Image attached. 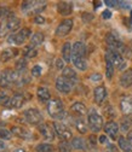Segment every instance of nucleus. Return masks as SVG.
I'll list each match as a JSON object with an SVG mask.
<instances>
[{"mask_svg": "<svg viewBox=\"0 0 132 152\" xmlns=\"http://www.w3.org/2000/svg\"><path fill=\"white\" fill-rule=\"evenodd\" d=\"M72 146L77 150H86V141L81 138H73Z\"/></svg>", "mask_w": 132, "mask_h": 152, "instance_id": "cd10ccee", "label": "nucleus"}, {"mask_svg": "<svg viewBox=\"0 0 132 152\" xmlns=\"http://www.w3.org/2000/svg\"><path fill=\"white\" fill-rule=\"evenodd\" d=\"M17 80H18V72L11 69H6L1 72V76H0V85H1V87H10L12 83L17 82Z\"/></svg>", "mask_w": 132, "mask_h": 152, "instance_id": "0eeeda50", "label": "nucleus"}, {"mask_svg": "<svg viewBox=\"0 0 132 152\" xmlns=\"http://www.w3.org/2000/svg\"><path fill=\"white\" fill-rule=\"evenodd\" d=\"M45 9L44 1H24L22 3V11L26 15H39Z\"/></svg>", "mask_w": 132, "mask_h": 152, "instance_id": "423d86ee", "label": "nucleus"}, {"mask_svg": "<svg viewBox=\"0 0 132 152\" xmlns=\"http://www.w3.org/2000/svg\"><path fill=\"white\" fill-rule=\"evenodd\" d=\"M105 5H108V6H110V7H114V6L119 5V1H113V0H107V1H105Z\"/></svg>", "mask_w": 132, "mask_h": 152, "instance_id": "79ce46f5", "label": "nucleus"}, {"mask_svg": "<svg viewBox=\"0 0 132 152\" xmlns=\"http://www.w3.org/2000/svg\"><path fill=\"white\" fill-rule=\"evenodd\" d=\"M100 142H101V144H105V142H107V138H105L104 135H101V137H100Z\"/></svg>", "mask_w": 132, "mask_h": 152, "instance_id": "49530a36", "label": "nucleus"}, {"mask_svg": "<svg viewBox=\"0 0 132 152\" xmlns=\"http://www.w3.org/2000/svg\"><path fill=\"white\" fill-rule=\"evenodd\" d=\"M23 54L27 57V58H34V57H36V54H38V51H36V48L33 47L32 45H28V46L24 48Z\"/></svg>", "mask_w": 132, "mask_h": 152, "instance_id": "c756f323", "label": "nucleus"}, {"mask_svg": "<svg viewBox=\"0 0 132 152\" xmlns=\"http://www.w3.org/2000/svg\"><path fill=\"white\" fill-rule=\"evenodd\" d=\"M72 50H73V47H72V45L69 42H66L63 45V47H62V57H63V59L66 62H70L72 61Z\"/></svg>", "mask_w": 132, "mask_h": 152, "instance_id": "b1692460", "label": "nucleus"}, {"mask_svg": "<svg viewBox=\"0 0 132 152\" xmlns=\"http://www.w3.org/2000/svg\"><path fill=\"white\" fill-rule=\"evenodd\" d=\"M63 75V77H66L67 80H69L72 83H74L75 81L78 80V76H77V72H75L72 68H69V66H67V68H64L63 69V72H62Z\"/></svg>", "mask_w": 132, "mask_h": 152, "instance_id": "4be33fe9", "label": "nucleus"}, {"mask_svg": "<svg viewBox=\"0 0 132 152\" xmlns=\"http://www.w3.org/2000/svg\"><path fill=\"white\" fill-rule=\"evenodd\" d=\"M56 64H57L56 66H57L58 69H62V68H63V62H62L61 59H57V62H56Z\"/></svg>", "mask_w": 132, "mask_h": 152, "instance_id": "a18cd8bd", "label": "nucleus"}, {"mask_svg": "<svg viewBox=\"0 0 132 152\" xmlns=\"http://www.w3.org/2000/svg\"><path fill=\"white\" fill-rule=\"evenodd\" d=\"M121 129L124 130V132H130V130H132V117H127V118H125L124 121H122V123H121Z\"/></svg>", "mask_w": 132, "mask_h": 152, "instance_id": "2f4dec72", "label": "nucleus"}, {"mask_svg": "<svg viewBox=\"0 0 132 152\" xmlns=\"http://www.w3.org/2000/svg\"><path fill=\"white\" fill-rule=\"evenodd\" d=\"M105 41H107V45H108L109 50L115 51V52H119L121 56H122V53L126 52L125 45L119 40V37H118L117 35H114L113 33H108V34H107Z\"/></svg>", "mask_w": 132, "mask_h": 152, "instance_id": "20e7f679", "label": "nucleus"}, {"mask_svg": "<svg viewBox=\"0 0 132 152\" xmlns=\"http://www.w3.org/2000/svg\"><path fill=\"white\" fill-rule=\"evenodd\" d=\"M120 109L124 115H132V96H124L120 100Z\"/></svg>", "mask_w": 132, "mask_h": 152, "instance_id": "4468645a", "label": "nucleus"}, {"mask_svg": "<svg viewBox=\"0 0 132 152\" xmlns=\"http://www.w3.org/2000/svg\"><path fill=\"white\" fill-rule=\"evenodd\" d=\"M118 142H119L120 148H121L124 152H132V146H131V144L127 141V139H125L124 137H120L119 140H118Z\"/></svg>", "mask_w": 132, "mask_h": 152, "instance_id": "c85d7f7f", "label": "nucleus"}, {"mask_svg": "<svg viewBox=\"0 0 132 152\" xmlns=\"http://www.w3.org/2000/svg\"><path fill=\"white\" fill-rule=\"evenodd\" d=\"M39 132L40 134L44 137L45 140H53L55 138V130L52 129V127L50 124H46V123H41L39 126Z\"/></svg>", "mask_w": 132, "mask_h": 152, "instance_id": "2eb2a0df", "label": "nucleus"}, {"mask_svg": "<svg viewBox=\"0 0 132 152\" xmlns=\"http://www.w3.org/2000/svg\"><path fill=\"white\" fill-rule=\"evenodd\" d=\"M32 75L35 76V77H38V76L41 75V68L39 65H35L33 69H32Z\"/></svg>", "mask_w": 132, "mask_h": 152, "instance_id": "58836bf2", "label": "nucleus"}, {"mask_svg": "<svg viewBox=\"0 0 132 152\" xmlns=\"http://www.w3.org/2000/svg\"><path fill=\"white\" fill-rule=\"evenodd\" d=\"M44 42V35L41 33H36L32 36V39H30V45L33 47H38V46H40L41 44Z\"/></svg>", "mask_w": 132, "mask_h": 152, "instance_id": "393cba45", "label": "nucleus"}, {"mask_svg": "<svg viewBox=\"0 0 132 152\" xmlns=\"http://www.w3.org/2000/svg\"><path fill=\"white\" fill-rule=\"evenodd\" d=\"M131 23H132V11H131Z\"/></svg>", "mask_w": 132, "mask_h": 152, "instance_id": "603ef678", "label": "nucleus"}, {"mask_svg": "<svg viewBox=\"0 0 132 152\" xmlns=\"http://www.w3.org/2000/svg\"><path fill=\"white\" fill-rule=\"evenodd\" d=\"M35 23H38V24H43L44 22H45V18L43 17V16H35Z\"/></svg>", "mask_w": 132, "mask_h": 152, "instance_id": "ea45409f", "label": "nucleus"}, {"mask_svg": "<svg viewBox=\"0 0 132 152\" xmlns=\"http://www.w3.org/2000/svg\"><path fill=\"white\" fill-rule=\"evenodd\" d=\"M36 151L39 152H53V146L50 144H41L36 146Z\"/></svg>", "mask_w": 132, "mask_h": 152, "instance_id": "473e14b6", "label": "nucleus"}, {"mask_svg": "<svg viewBox=\"0 0 132 152\" xmlns=\"http://www.w3.org/2000/svg\"><path fill=\"white\" fill-rule=\"evenodd\" d=\"M93 96H95V102L97 104H101L105 97H107V89L103 86H98L97 88H95V92H93Z\"/></svg>", "mask_w": 132, "mask_h": 152, "instance_id": "a211bd4d", "label": "nucleus"}, {"mask_svg": "<svg viewBox=\"0 0 132 152\" xmlns=\"http://www.w3.org/2000/svg\"><path fill=\"white\" fill-rule=\"evenodd\" d=\"M70 110L74 112V113H77V115H79V116H84L85 113L87 112V110H86V106L83 104V103H74L73 105H72V107H70Z\"/></svg>", "mask_w": 132, "mask_h": 152, "instance_id": "5701e85b", "label": "nucleus"}, {"mask_svg": "<svg viewBox=\"0 0 132 152\" xmlns=\"http://www.w3.org/2000/svg\"><path fill=\"white\" fill-rule=\"evenodd\" d=\"M16 152H26V151H24V150H23V148H18V150H17V151H16Z\"/></svg>", "mask_w": 132, "mask_h": 152, "instance_id": "3c124183", "label": "nucleus"}, {"mask_svg": "<svg viewBox=\"0 0 132 152\" xmlns=\"http://www.w3.org/2000/svg\"><path fill=\"white\" fill-rule=\"evenodd\" d=\"M102 17L104 18V20H109V18L111 17V12L109 10H105V11L102 12Z\"/></svg>", "mask_w": 132, "mask_h": 152, "instance_id": "a19ab883", "label": "nucleus"}, {"mask_svg": "<svg viewBox=\"0 0 132 152\" xmlns=\"http://www.w3.org/2000/svg\"><path fill=\"white\" fill-rule=\"evenodd\" d=\"M105 59H108L113 65L117 66L118 69H124L125 68V61L122 58V56L119 52L108 50L105 54Z\"/></svg>", "mask_w": 132, "mask_h": 152, "instance_id": "6e6552de", "label": "nucleus"}, {"mask_svg": "<svg viewBox=\"0 0 132 152\" xmlns=\"http://www.w3.org/2000/svg\"><path fill=\"white\" fill-rule=\"evenodd\" d=\"M38 97L41 102H49L50 100V91L46 87H40L38 88Z\"/></svg>", "mask_w": 132, "mask_h": 152, "instance_id": "a878e982", "label": "nucleus"}, {"mask_svg": "<svg viewBox=\"0 0 132 152\" xmlns=\"http://www.w3.org/2000/svg\"><path fill=\"white\" fill-rule=\"evenodd\" d=\"M75 127H77V129L79 130V133H81V134H85V133L87 132V124L83 120L75 121Z\"/></svg>", "mask_w": 132, "mask_h": 152, "instance_id": "7c9ffc66", "label": "nucleus"}, {"mask_svg": "<svg viewBox=\"0 0 132 152\" xmlns=\"http://www.w3.org/2000/svg\"><path fill=\"white\" fill-rule=\"evenodd\" d=\"M11 133L15 134L16 137H18V138H22V139H30V137H32L30 132H28L23 127H13L11 129Z\"/></svg>", "mask_w": 132, "mask_h": 152, "instance_id": "6ab92c4d", "label": "nucleus"}, {"mask_svg": "<svg viewBox=\"0 0 132 152\" xmlns=\"http://www.w3.org/2000/svg\"><path fill=\"white\" fill-rule=\"evenodd\" d=\"M4 150H5V145H4V142L1 141V139H0V152H5Z\"/></svg>", "mask_w": 132, "mask_h": 152, "instance_id": "de8ad7c7", "label": "nucleus"}, {"mask_svg": "<svg viewBox=\"0 0 132 152\" xmlns=\"http://www.w3.org/2000/svg\"><path fill=\"white\" fill-rule=\"evenodd\" d=\"M86 47L83 42L78 41L73 45L72 50V62L79 70H86L87 69V62H86Z\"/></svg>", "mask_w": 132, "mask_h": 152, "instance_id": "f257e3e1", "label": "nucleus"}, {"mask_svg": "<svg viewBox=\"0 0 132 152\" xmlns=\"http://www.w3.org/2000/svg\"><path fill=\"white\" fill-rule=\"evenodd\" d=\"M5 13H6V11H3V10H0V18H1L3 16H5Z\"/></svg>", "mask_w": 132, "mask_h": 152, "instance_id": "8fccbe9b", "label": "nucleus"}, {"mask_svg": "<svg viewBox=\"0 0 132 152\" xmlns=\"http://www.w3.org/2000/svg\"><path fill=\"white\" fill-rule=\"evenodd\" d=\"M23 104H24V97L20 93L15 94L10 100V106L13 109H20V107H22Z\"/></svg>", "mask_w": 132, "mask_h": 152, "instance_id": "412c9836", "label": "nucleus"}, {"mask_svg": "<svg viewBox=\"0 0 132 152\" xmlns=\"http://www.w3.org/2000/svg\"><path fill=\"white\" fill-rule=\"evenodd\" d=\"M24 118L29 124L36 126V124H41L43 122V116L41 113L38 111L36 109H29L24 112Z\"/></svg>", "mask_w": 132, "mask_h": 152, "instance_id": "1a4fd4ad", "label": "nucleus"}, {"mask_svg": "<svg viewBox=\"0 0 132 152\" xmlns=\"http://www.w3.org/2000/svg\"><path fill=\"white\" fill-rule=\"evenodd\" d=\"M132 85V69H127L120 77V86L124 88H128Z\"/></svg>", "mask_w": 132, "mask_h": 152, "instance_id": "f3484780", "label": "nucleus"}, {"mask_svg": "<svg viewBox=\"0 0 132 152\" xmlns=\"http://www.w3.org/2000/svg\"><path fill=\"white\" fill-rule=\"evenodd\" d=\"M127 141L131 144V146H132V130H130L128 133H127Z\"/></svg>", "mask_w": 132, "mask_h": 152, "instance_id": "c03bdc74", "label": "nucleus"}, {"mask_svg": "<svg viewBox=\"0 0 132 152\" xmlns=\"http://www.w3.org/2000/svg\"><path fill=\"white\" fill-rule=\"evenodd\" d=\"M47 112L52 118L61 120L64 116V107L60 99H52L47 105Z\"/></svg>", "mask_w": 132, "mask_h": 152, "instance_id": "7ed1b4c3", "label": "nucleus"}, {"mask_svg": "<svg viewBox=\"0 0 132 152\" xmlns=\"http://www.w3.org/2000/svg\"><path fill=\"white\" fill-rule=\"evenodd\" d=\"M119 5H122L121 7H124V9H127V7H128V4L125 3V1H119Z\"/></svg>", "mask_w": 132, "mask_h": 152, "instance_id": "09e8293b", "label": "nucleus"}, {"mask_svg": "<svg viewBox=\"0 0 132 152\" xmlns=\"http://www.w3.org/2000/svg\"><path fill=\"white\" fill-rule=\"evenodd\" d=\"M26 64H27V62H26L24 58L18 59L17 63H16V69H17V71H18V72L24 71V70H26Z\"/></svg>", "mask_w": 132, "mask_h": 152, "instance_id": "c9c22d12", "label": "nucleus"}, {"mask_svg": "<svg viewBox=\"0 0 132 152\" xmlns=\"http://www.w3.org/2000/svg\"><path fill=\"white\" fill-rule=\"evenodd\" d=\"M104 132L107 133V134L111 138V139H117L118 138V133H119V126L115 123V122H113V121H110V122H108L107 124H105V127H104Z\"/></svg>", "mask_w": 132, "mask_h": 152, "instance_id": "dca6fc26", "label": "nucleus"}, {"mask_svg": "<svg viewBox=\"0 0 132 152\" xmlns=\"http://www.w3.org/2000/svg\"><path fill=\"white\" fill-rule=\"evenodd\" d=\"M57 10L62 16H68L73 11V5L67 1H61L57 4Z\"/></svg>", "mask_w": 132, "mask_h": 152, "instance_id": "aec40b11", "label": "nucleus"}, {"mask_svg": "<svg viewBox=\"0 0 132 152\" xmlns=\"http://www.w3.org/2000/svg\"><path fill=\"white\" fill-rule=\"evenodd\" d=\"M87 122H88V127L93 132H100L103 128V118L96 112L90 113L87 117Z\"/></svg>", "mask_w": 132, "mask_h": 152, "instance_id": "9d476101", "label": "nucleus"}, {"mask_svg": "<svg viewBox=\"0 0 132 152\" xmlns=\"http://www.w3.org/2000/svg\"><path fill=\"white\" fill-rule=\"evenodd\" d=\"M12 133L7 129H0V139H4V140H9L11 139Z\"/></svg>", "mask_w": 132, "mask_h": 152, "instance_id": "4c0bfd02", "label": "nucleus"}, {"mask_svg": "<svg viewBox=\"0 0 132 152\" xmlns=\"http://www.w3.org/2000/svg\"><path fill=\"white\" fill-rule=\"evenodd\" d=\"M72 147L73 146L68 141H66V140H62L60 142V151L61 152H70L72 151Z\"/></svg>", "mask_w": 132, "mask_h": 152, "instance_id": "f704fd0d", "label": "nucleus"}, {"mask_svg": "<svg viewBox=\"0 0 132 152\" xmlns=\"http://www.w3.org/2000/svg\"><path fill=\"white\" fill-rule=\"evenodd\" d=\"M73 85L74 83H72L69 80L63 77V76H60V77H57V80H56V88H57V91H60L61 93H64V94L70 92Z\"/></svg>", "mask_w": 132, "mask_h": 152, "instance_id": "ddd939ff", "label": "nucleus"}, {"mask_svg": "<svg viewBox=\"0 0 132 152\" xmlns=\"http://www.w3.org/2000/svg\"><path fill=\"white\" fill-rule=\"evenodd\" d=\"M21 27V20L15 16H7L0 23V37L6 36L9 33L16 31Z\"/></svg>", "mask_w": 132, "mask_h": 152, "instance_id": "f03ea898", "label": "nucleus"}, {"mask_svg": "<svg viewBox=\"0 0 132 152\" xmlns=\"http://www.w3.org/2000/svg\"><path fill=\"white\" fill-rule=\"evenodd\" d=\"M107 66H105V72H107V77L111 79L113 77V74H114V65H113L108 59H105Z\"/></svg>", "mask_w": 132, "mask_h": 152, "instance_id": "72a5a7b5", "label": "nucleus"}, {"mask_svg": "<svg viewBox=\"0 0 132 152\" xmlns=\"http://www.w3.org/2000/svg\"><path fill=\"white\" fill-rule=\"evenodd\" d=\"M102 79V75L101 74H93L92 76H91V80L92 81H100Z\"/></svg>", "mask_w": 132, "mask_h": 152, "instance_id": "37998d69", "label": "nucleus"}, {"mask_svg": "<svg viewBox=\"0 0 132 152\" xmlns=\"http://www.w3.org/2000/svg\"><path fill=\"white\" fill-rule=\"evenodd\" d=\"M72 28H73V20H70V18H68V20H63L60 23V26L57 27V29H56V35H57L58 37H63V36L69 34Z\"/></svg>", "mask_w": 132, "mask_h": 152, "instance_id": "f8f14e48", "label": "nucleus"}, {"mask_svg": "<svg viewBox=\"0 0 132 152\" xmlns=\"http://www.w3.org/2000/svg\"><path fill=\"white\" fill-rule=\"evenodd\" d=\"M53 128H55V132L57 133V135H58V138L61 140H66L67 141V140L72 139V132L66 124H63L61 122H55L53 123Z\"/></svg>", "mask_w": 132, "mask_h": 152, "instance_id": "9b49d317", "label": "nucleus"}, {"mask_svg": "<svg viewBox=\"0 0 132 152\" xmlns=\"http://www.w3.org/2000/svg\"><path fill=\"white\" fill-rule=\"evenodd\" d=\"M10 97L7 96L6 93L4 92H0V103H1V105L6 106V105H10Z\"/></svg>", "mask_w": 132, "mask_h": 152, "instance_id": "e433bc0d", "label": "nucleus"}, {"mask_svg": "<svg viewBox=\"0 0 132 152\" xmlns=\"http://www.w3.org/2000/svg\"><path fill=\"white\" fill-rule=\"evenodd\" d=\"M15 53H16V50H13V48L4 50L1 52V54H0V59H1V62H7V61H10L12 57L15 56Z\"/></svg>", "mask_w": 132, "mask_h": 152, "instance_id": "bb28decb", "label": "nucleus"}, {"mask_svg": "<svg viewBox=\"0 0 132 152\" xmlns=\"http://www.w3.org/2000/svg\"><path fill=\"white\" fill-rule=\"evenodd\" d=\"M30 34H32L30 29L23 28V29H21V31L10 35L7 37V42L11 45H22L30 37Z\"/></svg>", "mask_w": 132, "mask_h": 152, "instance_id": "39448f33", "label": "nucleus"}]
</instances>
